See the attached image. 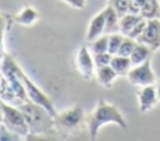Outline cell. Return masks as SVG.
<instances>
[{"label":"cell","instance_id":"6da1fadb","mask_svg":"<svg viewBox=\"0 0 160 141\" xmlns=\"http://www.w3.org/2000/svg\"><path fill=\"white\" fill-rule=\"evenodd\" d=\"M88 130L91 140H95L100 129L108 124H115L121 129H128V122L121 111L104 99L98 100L94 111L86 117Z\"/></svg>","mask_w":160,"mask_h":141},{"label":"cell","instance_id":"7a4b0ae2","mask_svg":"<svg viewBox=\"0 0 160 141\" xmlns=\"http://www.w3.org/2000/svg\"><path fill=\"white\" fill-rule=\"evenodd\" d=\"M0 110L2 115L1 122L11 134L16 136H29L30 125L26 121L22 111L18 106L0 101Z\"/></svg>","mask_w":160,"mask_h":141},{"label":"cell","instance_id":"3957f363","mask_svg":"<svg viewBox=\"0 0 160 141\" xmlns=\"http://www.w3.org/2000/svg\"><path fill=\"white\" fill-rule=\"evenodd\" d=\"M19 76H20L21 81H22L24 87H25L28 99H29L31 102H34L35 105H38V106H40L41 109H44V111L46 112V115H48L49 117H51V119L55 117V115H56L58 112H56V110H55V107H54V105H52L50 97H48V95H46L45 92H42V91L34 84V81H32L20 67H19Z\"/></svg>","mask_w":160,"mask_h":141},{"label":"cell","instance_id":"277c9868","mask_svg":"<svg viewBox=\"0 0 160 141\" xmlns=\"http://www.w3.org/2000/svg\"><path fill=\"white\" fill-rule=\"evenodd\" d=\"M126 77L129 80V82L136 87H142V86L156 84V76H155V72L152 71L150 60H148L140 65L132 66L130 69V71L128 72Z\"/></svg>","mask_w":160,"mask_h":141},{"label":"cell","instance_id":"5b68a950","mask_svg":"<svg viewBox=\"0 0 160 141\" xmlns=\"http://www.w3.org/2000/svg\"><path fill=\"white\" fill-rule=\"evenodd\" d=\"M52 120L56 126H60L62 129H75L84 120V110L80 106L75 105L58 112L55 117H52Z\"/></svg>","mask_w":160,"mask_h":141},{"label":"cell","instance_id":"8992f818","mask_svg":"<svg viewBox=\"0 0 160 141\" xmlns=\"http://www.w3.org/2000/svg\"><path fill=\"white\" fill-rule=\"evenodd\" d=\"M75 64H76L78 71L80 72V75L84 79L89 80L92 76H95L96 66L94 62V56L86 45L80 46V49L78 50V54L75 57Z\"/></svg>","mask_w":160,"mask_h":141},{"label":"cell","instance_id":"52a82bcc","mask_svg":"<svg viewBox=\"0 0 160 141\" xmlns=\"http://www.w3.org/2000/svg\"><path fill=\"white\" fill-rule=\"evenodd\" d=\"M136 41L149 46L152 51L160 50V19H149L145 30Z\"/></svg>","mask_w":160,"mask_h":141},{"label":"cell","instance_id":"ba28073f","mask_svg":"<svg viewBox=\"0 0 160 141\" xmlns=\"http://www.w3.org/2000/svg\"><path fill=\"white\" fill-rule=\"evenodd\" d=\"M138 100H139V110L140 112L145 114L152 110L158 104V95L155 85H148L139 87L138 91Z\"/></svg>","mask_w":160,"mask_h":141},{"label":"cell","instance_id":"9c48e42d","mask_svg":"<svg viewBox=\"0 0 160 141\" xmlns=\"http://www.w3.org/2000/svg\"><path fill=\"white\" fill-rule=\"evenodd\" d=\"M104 34H105V11L101 10L89 22L86 30V41L91 42Z\"/></svg>","mask_w":160,"mask_h":141},{"label":"cell","instance_id":"30bf717a","mask_svg":"<svg viewBox=\"0 0 160 141\" xmlns=\"http://www.w3.org/2000/svg\"><path fill=\"white\" fill-rule=\"evenodd\" d=\"M40 15L32 6H24L19 12L14 15V21L22 26H31L39 20Z\"/></svg>","mask_w":160,"mask_h":141},{"label":"cell","instance_id":"8fae6325","mask_svg":"<svg viewBox=\"0 0 160 141\" xmlns=\"http://www.w3.org/2000/svg\"><path fill=\"white\" fill-rule=\"evenodd\" d=\"M119 75L116 74V71L110 66V65H106V66H101V67H96L95 70V77H96V81L104 86V87H111L112 82L116 80Z\"/></svg>","mask_w":160,"mask_h":141},{"label":"cell","instance_id":"7c38bea8","mask_svg":"<svg viewBox=\"0 0 160 141\" xmlns=\"http://www.w3.org/2000/svg\"><path fill=\"white\" fill-rule=\"evenodd\" d=\"M105 34L110 35L114 32H120L119 30V20L120 16L116 12V10L112 7V5H108L105 9Z\"/></svg>","mask_w":160,"mask_h":141},{"label":"cell","instance_id":"4fadbf2b","mask_svg":"<svg viewBox=\"0 0 160 141\" xmlns=\"http://www.w3.org/2000/svg\"><path fill=\"white\" fill-rule=\"evenodd\" d=\"M151 52H152V50H151L149 46L138 42L136 46H135V49L132 50V52H131V55H130V61H131L132 66L140 65V64H142V62L150 60Z\"/></svg>","mask_w":160,"mask_h":141},{"label":"cell","instance_id":"5bb4252c","mask_svg":"<svg viewBox=\"0 0 160 141\" xmlns=\"http://www.w3.org/2000/svg\"><path fill=\"white\" fill-rule=\"evenodd\" d=\"M142 19V16L140 14H130L126 12L125 15H122L119 20V30L124 36H128L129 32L132 30V27Z\"/></svg>","mask_w":160,"mask_h":141},{"label":"cell","instance_id":"9a60e30c","mask_svg":"<svg viewBox=\"0 0 160 141\" xmlns=\"http://www.w3.org/2000/svg\"><path fill=\"white\" fill-rule=\"evenodd\" d=\"M110 66L116 71L119 76H126L130 69L132 67V64L130 61V57L120 56V55H112Z\"/></svg>","mask_w":160,"mask_h":141},{"label":"cell","instance_id":"2e32d148","mask_svg":"<svg viewBox=\"0 0 160 141\" xmlns=\"http://www.w3.org/2000/svg\"><path fill=\"white\" fill-rule=\"evenodd\" d=\"M160 11V1L159 0H144L140 15L145 19H155L159 16Z\"/></svg>","mask_w":160,"mask_h":141},{"label":"cell","instance_id":"e0dca14e","mask_svg":"<svg viewBox=\"0 0 160 141\" xmlns=\"http://www.w3.org/2000/svg\"><path fill=\"white\" fill-rule=\"evenodd\" d=\"M108 42H109V35L104 34L95 39L94 41L90 42V51L92 54H101V52H108Z\"/></svg>","mask_w":160,"mask_h":141},{"label":"cell","instance_id":"ac0fdd59","mask_svg":"<svg viewBox=\"0 0 160 141\" xmlns=\"http://www.w3.org/2000/svg\"><path fill=\"white\" fill-rule=\"evenodd\" d=\"M124 35L121 32H114L109 35V42H108V52L111 55H116L119 51V47L124 40Z\"/></svg>","mask_w":160,"mask_h":141},{"label":"cell","instance_id":"d6986e66","mask_svg":"<svg viewBox=\"0 0 160 141\" xmlns=\"http://www.w3.org/2000/svg\"><path fill=\"white\" fill-rule=\"evenodd\" d=\"M136 44H138L136 40H134V39H131L129 36H125L124 40H122V42H121V45H120V47H119V51H118L116 55L130 57V55H131L132 50L135 49Z\"/></svg>","mask_w":160,"mask_h":141},{"label":"cell","instance_id":"ffe728a7","mask_svg":"<svg viewBox=\"0 0 160 141\" xmlns=\"http://www.w3.org/2000/svg\"><path fill=\"white\" fill-rule=\"evenodd\" d=\"M129 4L130 0H110V5H112L120 17L129 11Z\"/></svg>","mask_w":160,"mask_h":141},{"label":"cell","instance_id":"44dd1931","mask_svg":"<svg viewBox=\"0 0 160 141\" xmlns=\"http://www.w3.org/2000/svg\"><path fill=\"white\" fill-rule=\"evenodd\" d=\"M92 56H94V62H95V66H96V67H101V66L110 65V61H111V57H112V55L109 54V52L92 54Z\"/></svg>","mask_w":160,"mask_h":141},{"label":"cell","instance_id":"7402d4cb","mask_svg":"<svg viewBox=\"0 0 160 141\" xmlns=\"http://www.w3.org/2000/svg\"><path fill=\"white\" fill-rule=\"evenodd\" d=\"M146 24H148V19H145V17H142L134 27H132V30L129 32V37H131V39H134V40H138V37L142 34V31L145 30V27H146Z\"/></svg>","mask_w":160,"mask_h":141},{"label":"cell","instance_id":"603a6c76","mask_svg":"<svg viewBox=\"0 0 160 141\" xmlns=\"http://www.w3.org/2000/svg\"><path fill=\"white\" fill-rule=\"evenodd\" d=\"M142 4H144V0H130L129 11L128 12H130V14H140Z\"/></svg>","mask_w":160,"mask_h":141},{"label":"cell","instance_id":"cb8c5ba5","mask_svg":"<svg viewBox=\"0 0 160 141\" xmlns=\"http://www.w3.org/2000/svg\"><path fill=\"white\" fill-rule=\"evenodd\" d=\"M62 1H65L71 7L79 9V10H82L85 7V5H86V0H62Z\"/></svg>","mask_w":160,"mask_h":141},{"label":"cell","instance_id":"d4e9b609","mask_svg":"<svg viewBox=\"0 0 160 141\" xmlns=\"http://www.w3.org/2000/svg\"><path fill=\"white\" fill-rule=\"evenodd\" d=\"M155 89H156V95H158V100L160 101V82L155 84Z\"/></svg>","mask_w":160,"mask_h":141},{"label":"cell","instance_id":"484cf974","mask_svg":"<svg viewBox=\"0 0 160 141\" xmlns=\"http://www.w3.org/2000/svg\"><path fill=\"white\" fill-rule=\"evenodd\" d=\"M1 31H2V19L0 16V34H1Z\"/></svg>","mask_w":160,"mask_h":141},{"label":"cell","instance_id":"4316f807","mask_svg":"<svg viewBox=\"0 0 160 141\" xmlns=\"http://www.w3.org/2000/svg\"><path fill=\"white\" fill-rule=\"evenodd\" d=\"M1 120H2V115H1V110H0V122H1Z\"/></svg>","mask_w":160,"mask_h":141},{"label":"cell","instance_id":"83f0119b","mask_svg":"<svg viewBox=\"0 0 160 141\" xmlns=\"http://www.w3.org/2000/svg\"><path fill=\"white\" fill-rule=\"evenodd\" d=\"M158 17H159V19H160V11H159V16H158Z\"/></svg>","mask_w":160,"mask_h":141},{"label":"cell","instance_id":"f1b7e54d","mask_svg":"<svg viewBox=\"0 0 160 141\" xmlns=\"http://www.w3.org/2000/svg\"><path fill=\"white\" fill-rule=\"evenodd\" d=\"M159 1H160V0H159Z\"/></svg>","mask_w":160,"mask_h":141}]
</instances>
